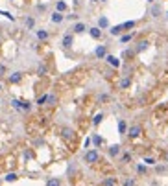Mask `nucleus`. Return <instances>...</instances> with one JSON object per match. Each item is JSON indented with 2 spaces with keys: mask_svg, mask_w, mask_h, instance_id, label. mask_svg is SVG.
Returning a JSON list of instances; mask_svg holds the SVG:
<instances>
[{
  "mask_svg": "<svg viewBox=\"0 0 168 186\" xmlns=\"http://www.w3.org/2000/svg\"><path fill=\"white\" fill-rule=\"evenodd\" d=\"M83 160L87 164H96L98 160H100V153H98V149H87L83 155Z\"/></svg>",
  "mask_w": 168,
  "mask_h": 186,
  "instance_id": "1",
  "label": "nucleus"
},
{
  "mask_svg": "<svg viewBox=\"0 0 168 186\" xmlns=\"http://www.w3.org/2000/svg\"><path fill=\"white\" fill-rule=\"evenodd\" d=\"M127 138H131V140H135V138H139L141 135H142V127L139 124H133V125H129L127 127Z\"/></svg>",
  "mask_w": 168,
  "mask_h": 186,
  "instance_id": "2",
  "label": "nucleus"
},
{
  "mask_svg": "<svg viewBox=\"0 0 168 186\" xmlns=\"http://www.w3.org/2000/svg\"><path fill=\"white\" fill-rule=\"evenodd\" d=\"M107 155L111 157V159H116V157H120L122 155V145L120 144H113L107 147Z\"/></svg>",
  "mask_w": 168,
  "mask_h": 186,
  "instance_id": "3",
  "label": "nucleus"
},
{
  "mask_svg": "<svg viewBox=\"0 0 168 186\" xmlns=\"http://www.w3.org/2000/svg\"><path fill=\"white\" fill-rule=\"evenodd\" d=\"M61 136H63L65 140H74V136H76V133H74V129L72 127H61Z\"/></svg>",
  "mask_w": 168,
  "mask_h": 186,
  "instance_id": "4",
  "label": "nucleus"
},
{
  "mask_svg": "<svg viewBox=\"0 0 168 186\" xmlns=\"http://www.w3.org/2000/svg\"><path fill=\"white\" fill-rule=\"evenodd\" d=\"M72 44H74V35L72 33H65L63 41H61V46H63L65 50H68V48H72Z\"/></svg>",
  "mask_w": 168,
  "mask_h": 186,
  "instance_id": "5",
  "label": "nucleus"
},
{
  "mask_svg": "<svg viewBox=\"0 0 168 186\" xmlns=\"http://www.w3.org/2000/svg\"><path fill=\"white\" fill-rule=\"evenodd\" d=\"M94 55H96V59H105V57H107V46H105V44L96 46V50H94Z\"/></svg>",
  "mask_w": 168,
  "mask_h": 186,
  "instance_id": "6",
  "label": "nucleus"
},
{
  "mask_svg": "<svg viewBox=\"0 0 168 186\" xmlns=\"http://www.w3.org/2000/svg\"><path fill=\"white\" fill-rule=\"evenodd\" d=\"M161 13H163L161 4H153V6H151V9H150V15H151L153 19H157V17H161Z\"/></svg>",
  "mask_w": 168,
  "mask_h": 186,
  "instance_id": "7",
  "label": "nucleus"
},
{
  "mask_svg": "<svg viewBox=\"0 0 168 186\" xmlns=\"http://www.w3.org/2000/svg\"><path fill=\"white\" fill-rule=\"evenodd\" d=\"M7 79H9V83H21V79H22V72H11L9 76H7Z\"/></svg>",
  "mask_w": 168,
  "mask_h": 186,
  "instance_id": "8",
  "label": "nucleus"
},
{
  "mask_svg": "<svg viewBox=\"0 0 168 186\" xmlns=\"http://www.w3.org/2000/svg\"><path fill=\"white\" fill-rule=\"evenodd\" d=\"M50 19H52V22H54V24H61V22L65 21V15H63V13H59V11H54Z\"/></svg>",
  "mask_w": 168,
  "mask_h": 186,
  "instance_id": "9",
  "label": "nucleus"
},
{
  "mask_svg": "<svg viewBox=\"0 0 168 186\" xmlns=\"http://www.w3.org/2000/svg\"><path fill=\"white\" fill-rule=\"evenodd\" d=\"M72 31H74V33H85V31H87V26H85L83 22H76V24L72 26Z\"/></svg>",
  "mask_w": 168,
  "mask_h": 186,
  "instance_id": "10",
  "label": "nucleus"
},
{
  "mask_svg": "<svg viewBox=\"0 0 168 186\" xmlns=\"http://www.w3.org/2000/svg\"><path fill=\"white\" fill-rule=\"evenodd\" d=\"M127 127H129V125L126 124V120H124V118H120V120H118V133H120L122 136L127 133Z\"/></svg>",
  "mask_w": 168,
  "mask_h": 186,
  "instance_id": "11",
  "label": "nucleus"
},
{
  "mask_svg": "<svg viewBox=\"0 0 168 186\" xmlns=\"http://www.w3.org/2000/svg\"><path fill=\"white\" fill-rule=\"evenodd\" d=\"M89 35L92 37V39H100L102 37V30L96 26V28H89Z\"/></svg>",
  "mask_w": 168,
  "mask_h": 186,
  "instance_id": "12",
  "label": "nucleus"
},
{
  "mask_svg": "<svg viewBox=\"0 0 168 186\" xmlns=\"http://www.w3.org/2000/svg\"><path fill=\"white\" fill-rule=\"evenodd\" d=\"M105 61L109 63L111 66H115V68H118V66H120V59H118V57H115V55H107V57H105Z\"/></svg>",
  "mask_w": 168,
  "mask_h": 186,
  "instance_id": "13",
  "label": "nucleus"
},
{
  "mask_svg": "<svg viewBox=\"0 0 168 186\" xmlns=\"http://www.w3.org/2000/svg\"><path fill=\"white\" fill-rule=\"evenodd\" d=\"M148 46H150V42H148V41H141L137 46H135V54H141V52H144Z\"/></svg>",
  "mask_w": 168,
  "mask_h": 186,
  "instance_id": "14",
  "label": "nucleus"
},
{
  "mask_svg": "<svg viewBox=\"0 0 168 186\" xmlns=\"http://www.w3.org/2000/svg\"><path fill=\"white\" fill-rule=\"evenodd\" d=\"M63 184V181L59 179V177H50L48 181H46V186H61Z\"/></svg>",
  "mask_w": 168,
  "mask_h": 186,
  "instance_id": "15",
  "label": "nucleus"
},
{
  "mask_svg": "<svg viewBox=\"0 0 168 186\" xmlns=\"http://www.w3.org/2000/svg\"><path fill=\"white\" fill-rule=\"evenodd\" d=\"M91 142L94 144V147H100V145H102V142H104V138H102L100 135H96V133H94V135L91 136Z\"/></svg>",
  "mask_w": 168,
  "mask_h": 186,
  "instance_id": "16",
  "label": "nucleus"
},
{
  "mask_svg": "<svg viewBox=\"0 0 168 186\" xmlns=\"http://www.w3.org/2000/svg\"><path fill=\"white\" fill-rule=\"evenodd\" d=\"M109 33H111V35H122V33H124V30H122V24H116V26H113V28L109 30Z\"/></svg>",
  "mask_w": 168,
  "mask_h": 186,
  "instance_id": "17",
  "label": "nucleus"
},
{
  "mask_svg": "<svg viewBox=\"0 0 168 186\" xmlns=\"http://www.w3.org/2000/svg\"><path fill=\"white\" fill-rule=\"evenodd\" d=\"M120 88H129L131 87V78L129 76H124L122 79H120V85H118Z\"/></svg>",
  "mask_w": 168,
  "mask_h": 186,
  "instance_id": "18",
  "label": "nucleus"
},
{
  "mask_svg": "<svg viewBox=\"0 0 168 186\" xmlns=\"http://www.w3.org/2000/svg\"><path fill=\"white\" fill-rule=\"evenodd\" d=\"M67 2H63V0H57L56 2V11H59V13H63V11H67Z\"/></svg>",
  "mask_w": 168,
  "mask_h": 186,
  "instance_id": "19",
  "label": "nucleus"
},
{
  "mask_svg": "<svg viewBox=\"0 0 168 186\" xmlns=\"http://www.w3.org/2000/svg\"><path fill=\"white\" fill-rule=\"evenodd\" d=\"M104 112H98V114H96V116H94V118H92V125H94V127H98V125L102 124V122H104Z\"/></svg>",
  "mask_w": 168,
  "mask_h": 186,
  "instance_id": "20",
  "label": "nucleus"
},
{
  "mask_svg": "<svg viewBox=\"0 0 168 186\" xmlns=\"http://www.w3.org/2000/svg\"><path fill=\"white\" fill-rule=\"evenodd\" d=\"M48 37H50V33H48L46 30H37V39H39V41H46Z\"/></svg>",
  "mask_w": 168,
  "mask_h": 186,
  "instance_id": "21",
  "label": "nucleus"
},
{
  "mask_svg": "<svg viewBox=\"0 0 168 186\" xmlns=\"http://www.w3.org/2000/svg\"><path fill=\"white\" fill-rule=\"evenodd\" d=\"M98 28H100V30L109 28V21H107V17H100V19H98Z\"/></svg>",
  "mask_w": 168,
  "mask_h": 186,
  "instance_id": "22",
  "label": "nucleus"
},
{
  "mask_svg": "<svg viewBox=\"0 0 168 186\" xmlns=\"http://www.w3.org/2000/svg\"><path fill=\"white\" fill-rule=\"evenodd\" d=\"M116 184H118V181L115 177H105L104 179V186H116Z\"/></svg>",
  "mask_w": 168,
  "mask_h": 186,
  "instance_id": "23",
  "label": "nucleus"
},
{
  "mask_svg": "<svg viewBox=\"0 0 168 186\" xmlns=\"http://www.w3.org/2000/svg\"><path fill=\"white\" fill-rule=\"evenodd\" d=\"M57 102H59V98H57L56 94H48V103H46V105L54 107V105H57Z\"/></svg>",
  "mask_w": 168,
  "mask_h": 186,
  "instance_id": "24",
  "label": "nucleus"
},
{
  "mask_svg": "<svg viewBox=\"0 0 168 186\" xmlns=\"http://www.w3.org/2000/svg\"><path fill=\"white\" fill-rule=\"evenodd\" d=\"M37 74H39V76H46V74H48V66H46L44 63H41V64L37 66Z\"/></svg>",
  "mask_w": 168,
  "mask_h": 186,
  "instance_id": "25",
  "label": "nucleus"
},
{
  "mask_svg": "<svg viewBox=\"0 0 168 186\" xmlns=\"http://www.w3.org/2000/svg\"><path fill=\"white\" fill-rule=\"evenodd\" d=\"M11 107L15 109V111H22V100H11Z\"/></svg>",
  "mask_w": 168,
  "mask_h": 186,
  "instance_id": "26",
  "label": "nucleus"
},
{
  "mask_svg": "<svg viewBox=\"0 0 168 186\" xmlns=\"http://www.w3.org/2000/svg\"><path fill=\"white\" fill-rule=\"evenodd\" d=\"M17 179H19V175H17V173H7V175L4 177V181H6V183H15Z\"/></svg>",
  "mask_w": 168,
  "mask_h": 186,
  "instance_id": "27",
  "label": "nucleus"
},
{
  "mask_svg": "<svg viewBox=\"0 0 168 186\" xmlns=\"http://www.w3.org/2000/svg\"><path fill=\"white\" fill-rule=\"evenodd\" d=\"M120 162L122 164H129L131 162V153H122L120 155Z\"/></svg>",
  "mask_w": 168,
  "mask_h": 186,
  "instance_id": "28",
  "label": "nucleus"
},
{
  "mask_svg": "<svg viewBox=\"0 0 168 186\" xmlns=\"http://www.w3.org/2000/svg\"><path fill=\"white\" fill-rule=\"evenodd\" d=\"M122 186H135V177H124Z\"/></svg>",
  "mask_w": 168,
  "mask_h": 186,
  "instance_id": "29",
  "label": "nucleus"
},
{
  "mask_svg": "<svg viewBox=\"0 0 168 186\" xmlns=\"http://www.w3.org/2000/svg\"><path fill=\"white\" fill-rule=\"evenodd\" d=\"M135 26H137V22H135V21H127V22L122 24V30L126 31V30H131V28H135Z\"/></svg>",
  "mask_w": 168,
  "mask_h": 186,
  "instance_id": "30",
  "label": "nucleus"
},
{
  "mask_svg": "<svg viewBox=\"0 0 168 186\" xmlns=\"http://www.w3.org/2000/svg\"><path fill=\"white\" fill-rule=\"evenodd\" d=\"M48 103V94H42V96H39V100H37V105L39 107H42V105Z\"/></svg>",
  "mask_w": 168,
  "mask_h": 186,
  "instance_id": "31",
  "label": "nucleus"
},
{
  "mask_svg": "<svg viewBox=\"0 0 168 186\" xmlns=\"http://www.w3.org/2000/svg\"><path fill=\"white\" fill-rule=\"evenodd\" d=\"M135 169H137V173L144 175V173L148 171V166H146V164H137V168H135Z\"/></svg>",
  "mask_w": 168,
  "mask_h": 186,
  "instance_id": "32",
  "label": "nucleus"
},
{
  "mask_svg": "<svg viewBox=\"0 0 168 186\" xmlns=\"http://www.w3.org/2000/svg\"><path fill=\"white\" fill-rule=\"evenodd\" d=\"M109 100H111V96H109L107 92H104V94L98 96V102H100V103H105V102H109Z\"/></svg>",
  "mask_w": 168,
  "mask_h": 186,
  "instance_id": "33",
  "label": "nucleus"
},
{
  "mask_svg": "<svg viewBox=\"0 0 168 186\" xmlns=\"http://www.w3.org/2000/svg\"><path fill=\"white\" fill-rule=\"evenodd\" d=\"M131 39H133V35H131V33H126V35H122V37H120V42H122V44H126V42H129Z\"/></svg>",
  "mask_w": 168,
  "mask_h": 186,
  "instance_id": "34",
  "label": "nucleus"
},
{
  "mask_svg": "<svg viewBox=\"0 0 168 186\" xmlns=\"http://www.w3.org/2000/svg\"><path fill=\"white\" fill-rule=\"evenodd\" d=\"M144 164H146V166H155L157 162H155V159H153V157H146V159H144Z\"/></svg>",
  "mask_w": 168,
  "mask_h": 186,
  "instance_id": "35",
  "label": "nucleus"
},
{
  "mask_svg": "<svg viewBox=\"0 0 168 186\" xmlns=\"http://www.w3.org/2000/svg\"><path fill=\"white\" fill-rule=\"evenodd\" d=\"M26 26L32 30V28L35 26V19H33V17H28V19H26Z\"/></svg>",
  "mask_w": 168,
  "mask_h": 186,
  "instance_id": "36",
  "label": "nucleus"
},
{
  "mask_svg": "<svg viewBox=\"0 0 168 186\" xmlns=\"http://www.w3.org/2000/svg\"><path fill=\"white\" fill-rule=\"evenodd\" d=\"M22 111H32V103H30V102H24V100H22Z\"/></svg>",
  "mask_w": 168,
  "mask_h": 186,
  "instance_id": "37",
  "label": "nucleus"
},
{
  "mask_svg": "<svg viewBox=\"0 0 168 186\" xmlns=\"http://www.w3.org/2000/svg\"><path fill=\"white\" fill-rule=\"evenodd\" d=\"M133 54H135V52H133V50H126V52H124V54H122V57H131V55H133Z\"/></svg>",
  "mask_w": 168,
  "mask_h": 186,
  "instance_id": "38",
  "label": "nucleus"
},
{
  "mask_svg": "<svg viewBox=\"0 0 168 186\" xmlns=\"http://www.w3.org/2000/svg\"><path fill=\"white\" fill-rule=\"evenodd\" d=\"M0 76H6V66L4 64H0Z\"/></svg>",
  "mask_w": 168,
  "mask_h": 186,
  "instance_id": "39",
  "label": "nucleus"
},
{
  "mask_svg": "<svg viewBox=\"0 0 168 186\" xmlns=\"http://www.w3.org/2000/svg\"><path fill=\"white\" fill-rule=\"evenodd\" d=\"M157 171H159V173H161V171H166V168H165V166H157Z\"/></svg>",
  "mask_w": 168,
  "mask_h": 186,
  "instance_id": "40",
  "label": "nucleus"
},
{
  "mask_svg": "<svg viewBox=\"0 0 168 186\" xmlns=\"http://www.w3.org/2000/svg\"><path fill=\"white\" fill-rule=\"evenodd\" d=\"M37 9H39V11H44V9H46V6H42V4H39V6H37Z\"/></svg>",
  "mask_w": 168,
  "mask_h": 186,
  "instance_id": "41",
  "label": "nucleus"
},
{
  "mask_svg": "<svg viewBox=\"0 0 168 186\" xmlns=\"http://www.w3.org/2000/svg\"><path fill=\"white\" fill-rule=\"evenodd\" d=\"M91 144H92V142H91V138H87V140H85V147H89V145H91Z\"/></svg>",
  "mask_w": 168,
  "mask_h": 186,
  "instance_id": "42",
  "label": "nucleus"
},
{
  "mask_svg": "<svg viewBox=\"0 0 168 186\" xmlns=\"http://www.w3.org/2000/svg\"><path fill=\"white\" fill-rule=\"evenodd\" d=\"M148 2H150V4H153V2H155V0H148Z\"/></svg>",
  "mask_w": 168,
  "mask_h": 186,
  "instance_id": "43",
  "label": "nucleus"
},
{
  "mask_svg": "<svg viewBox=\"0 0 168 186\" xmlns=\"http://www.w3.org/2000/svg\"><path fill=\"white\" fill-rule=\"evenodd\" d=\"M0 92H2V85H0Z\"/></svg>",
  "mask_w": 168,
  "mask_h": 186,
  "instance_id": "44",
  "label": "nucleus"
},
{
  "mask_svg": "<svg viewBox=\"0 0 168 186\" xmlns=\"http://www.w3.org/2000/svg\"><path fill=\"white\" fill-rule=\"evenodd\" d=\"M100 2H107V0H100Z\"/></svg>",
  "mask_w": 168,
  "mask_h": 186,
  "instance_id": "45",
  "label": "nucleus"
}]
</instances>
